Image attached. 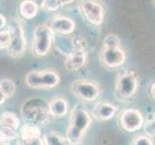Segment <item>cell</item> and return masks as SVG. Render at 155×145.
I'll list each match as a JSON object with an SVG mask.
<instances>
[{
  "label": "cell",
  "mask_w": 155,
  "mask_h": 145,
  "mask_svg": "<svg viewBox=\"0 0 155 145\" xmlns=\"http://www.w3.org/2000/svg\"><path fill=\"white\" fill-rule=\"evenodd\" d=\"M25 83L33 89L49 90L58 86L61 81V77L57 71L53 69L33 70L26 74Z\"/></svg>",
  "instance_id": "cell-3"
},
{
  "label": "cell",
  "mask_w": 155,
  "mask_h": 145,
  "mask_svg": "<svg viewBox=\"0 0 155 145\" xmlns=\"http://www.w3.org/2000/svg\"><path fill=\"white\" fill-rule=\"evenodd\" d=\"M78 10L83 19L90 24L99 26L105 19V9L102 4L94 0H83L78 2Z\"/></svg>",
  "instance_id": "cell-8"
},
{
  "label": "cell",
  "mask_w": 155,
  "mask_h": 145,
  "mask_svg": "<svg viewBox=\"0 0 155 145\" xmlns=\"http://www.w3.org/2000/svg\"><path fill=\"white\" fill-rule=\"evenodd\" d=\"M34 137H41V131L40 127L28 124V123H24L22 126H20L18 132V138L27 139Z\"/></svg>",
  "instance_id": "cell-18"
},
{
  "label": "cell",
  "mask_w": 155,
  "mask_h": 145,
  "mask_svg": "<svg viewBox=\"0 0 155 145\" xmlns=\"http://www.w3.org/2000/svg\"><path fill=\"white\" fill-rule=\"evenodd\" d=\"M88 60L87 50H71L66 57L65 66L68 71H78L86 65Z\"/></svg>",
  "instance_id": "cell-13"
},
{
  "label": "cell",
  "mask_w": 155,
  "mask_h": 145,
  "mask_svg": "<svg viewBox=\"0 0 155 145\" xmlns=\"http://www.w3.org/2000/svg\"><path fill=\"white\" fill-rule=\"evenodd\" d=\"M71 3H73L72 0H66V1H63V0H60L59 1V4H60V6H65V5H68Z\"/></svg>",
  "instance_id": "cell-31"
},
{
  "label": "cell",
  "mask_w": 155,
  "mask_h": 145,
  "mask_svg": "<svg viewBox=\"0 0 155 145\" xmlns=\"http://www.w3.org/2000/svg\"><path fill=\"white\" fill-rule=\"evenodd\" d=\"M138 86L137 74L131 70H126L117 74L115 82V94L120 101H129L136 95Z\"/></svg>",
  "instance_id": "cell-5"
},
{
  "label": "cell",
  "mask_w": 155,
  "mask_h": 145,
  "mask_svg": "<svg viewBox=\"0 0 155 145\" xmlns=\"http://www.w3.org/2000/svg\"><path fill=\"white\" fill-rule=\"evenodd\" d=\"M120 125L127 133H135L140 131L143 126L145 117L136 109H126L120 114Z\"/></svg>",
  "instance_id": "cell-9"
},
{
  "label": "cell",
  "mask_w": 155,
  "mask_h": 145,
  "mask_svg": "<svg viewBox=\"0 0 155 145\" xmlns=\"http://www.w3.org/2000/svg\"><path fill=\"white\" fill-rule=\"evenodd\" d=\"M21 116L24 123L35 126H45L52 121V116L49 114L47 104L41 99H28L21 106Z\"/></svg>",
  "instance_id": "cell-2"
},
{
  "label": "cell",
  "mask_w": 155,
  "mask_h": 145,
  "mask_svg": "<svg viewBox=\"0 0 155 145\" xmlns=\"http://www.w3.org/2000/svg\"><path fill=\"white\" fill-rule=\"evenodd\" d=\"M103 47H120V39L116 34H108L103 39Z\"/></svg>",
  "instance_id": "cell-22"
},
{
  "label": "cell",
  "mask_w": 155,
  "mask_h": 145,
  "mask_svg": "<svg viewBox=\"0 0 155 145\" xmlns=\"http://www.w3.org/2000/svg\"><path fill=\"white\" fill-rule=\"evenodd\" d=\"M7 27V19L3 15L0 14V31Z\"/></svg>",
  "instance_id": "cell-28"
},
{
  "label": "cell",
  "mask_w": 155,
  "mask_h": 145,
  "mask_svg": "<svg viewBox=\"0 0 155 145\" xmlns=\"http://www.w3.org/2000/svg\"><path fill=\"white\" fill-rule=\"evenodd\" d=\"M20 126H21V120L15 112L5 111L0 114V127L10 128L18 132Z\"/></svg>",
  "instance_id": "cell-16"
},
{
  "label": "cell",
  "mask_w": 155,
  "mask_h": 145,
  "mask_svg": "<svg viewBox=\"0 0 155 145\" xmlns=\"http://www.w3.org/2000/svg\"><path fill=\"white\" fill-rule=\"evenodd\" d=\"M18 145H45L41 137H34L27 139L18 138Z\"/></svg>",
  "instance_id": "cell-27"
},
{
  "label": "cell",
  "mask_w": 155,
  "mask_h": 145,
  "mask_svg": "<svg viewBox=\"0 0 155 145\" xmlns=\"http://www.w3.org/2000/svg\"><path fill=\"white\" fill-rule=\"evenodd\" d=\"M41 138L45 145H71L66 136L56 131L45 133Z\"/></svg>",
  "instance_id": "cell-17"
},
{
  "label": "cell",
  "mask_w": 155,
  "mask_h": 145,
  "mask_svg": "<svg viewBox=\"0 0 155 145\" xmlns=\"http://www.w3.org/2000/svg\"><path fill=\"white\" fill-rule=\"evenodd\" d=\"M87 41L82 36H74L71 39V46L73 50H86Z\"/></svg>",
  "instance_id": "cell-24"
},
{
  "label": "cell",
  "mask_w": 155,
  "mask_h": 145,
  "mask_svg": "<svg viewBox=\"0 0 155 145\" xmlns=\"http://www.w3.org/2000/svg\"><path fill=\"white\" fill-rule=\"evenodd\" d=\"M11 40L8 47V54L14 59L22 57L27 50V42L25 38L24 26L19 18H13L8 25Z\"/></svg>",
  "instance_id": "cell-4"
},
{
  "label": "cell",
  "mask_w": 155,
  "mask_h": 145,
  "mask_svg": "<svg viewBox=\"0 0 155 145\" xmlns=\"http://www.w3.org/2000/svg\"><path fill=\"white\" fill-rule=\"evenodd\" d=\"M0 90L8 100L15 95L17 91V84L10 78H2L0 80Z\"/></svg>",
  "instance_id": "cell-19"
},
{
  "label": "cell",
  "mask_w": 155,
  "mask_h": 145,
  "mask_svg": "<svg viewBox=\"0 0 155 145\" xmlns=\"http://www.w3.org/2000/svg\"><path fill=\"white\" fill-rule=\"evenodd\" d=\"M131 145H154V142L152 138L146 136L145 133H141L133 138Z\"/></svg>",
  "instance_id": "cell-25"
},
{
  "label": "cell",
  "mask_w": 155,
  "mask_h": 145,
  "mask_svg": "<svg viewBox=\"0 0 155 145\" xmlns=\"http://www.w3.org/2000/svg\"><path fill=\"white\" fill-rule=\"evenodd\" d=\"M10 40H11L10 30L7 26L6 28L0 31V50H7L10 45Z\"/></svg>",
  "instance_id": "cell-23"
},
{
  "label": "cell",
  "mask_w": 155,
  "mask_h": 145,
  "mask_svg": "<svg viewBox=\"0 0 155 145\" xmlns=\"http://www.w3.org/2000/svg\"><path fill=\"white\" fill-rule=\"evenodd\" d=\"M71 90L76 98L87 103L97 100L101 93L100 85L97 82L84 78L74 80L71 85Z\"/></svg>",
  "instance_id": "cell-7"
},
{
  "label": "cell",
  "mask_w": 155,
  "mask_h": 145,
  "mask_svg": "<svg viewBox=\"0 0 155 145\" xmlns=\"http://www.w3.org/2000/svg\"><path fill=\"white\" fill-rule=\"evenodd\" d=\"M53 33L59 35H71L76 28V23L71 18L65 16H54L52 17L49 23L47 24Z\"/></svg>",
  "instance_id": "cell-11"
},
{
  "label": "cell",
  "mask_w": 155,
  "mask_h": 145,
  "mask_svg": "<svg viewBox=\"0 0 155 145\" xmlns=\"http://www.w3.org/2000/svg\"><path fill=\"white\" fill-rule=\"evenodd\" d=\"M92 123L93 118L84 106H74L69 116L66 136L69 143L71 145H79L81 143Z\"/></svg>",
  "instance_id": "cell-1"
},
{
  "label": "cell",
  "mask_w": 155,
  "mask_h": 145,
  "mask_svg": "<svg viewBox=\"0 0 155 145\" xmlns=\"http://www.w3.org/2000/svg\"><path fill=\"white\" fill-rule=\"evenodd\" d=\"M99 60L106 68H120L126 61V53L121 47H102L99 53Z\"/></svg>",
  "instance_id": "cell-10"
},
{
  "label": "cell",
  "mask_w": 155,
  "mask_h": 145,
  "mask_svg": "<svg viewBox=\"0 0 155 145\" xmlns=\"http://www.w3.org/2000/svg\"><path fill=\"white\" fill-rule=\"evenodd\" d=\"M154 88H155V83H154V81H151L150 85H149V88H148V94H149V96H150V98L153 100H154V97H155Z\"/></svg>",
  "instance_id": "cell-29"
},
{
  "label": "cell",
  "mask_w": 155,
  "mask_h": 145,
  "mask_svg": "<svg viewBox=\"0 0 155 145\" xmlns=\"http://www.w3.org/2000/svg\"><path fill=\"white\" fill-rule=\"evenodd\" d=\"M47 109H48L49 114L52 118H61L68 114V103L64 97L57 96L55 98L50 100L47 104Z\"/></svg>",
  "instance_id": "cell-14"
},
{
  "label": "cell",
  "mask_w": 155,
  "mask_h": 145,
  "mask_svg": "<svg viewBox=\"0 0 155 145\" xmlns=\"http://www.w3.org/2000/svg\"><path fill=\"white\" fill-rule=\"evenodd\" d=\"M117 112H119V107L114 104L108 103V102H99L94 106L90 114L95 120L105 122L113 119Z\"/></svg>",
  "instance_id": "cell-12"
},
{
  "label": "cell",
  "mask_w": 155,
  "mask_h": 145,
  "mask_svg": "<svg viewBox=\"0 0 155 145\" xmlns=\"http://www.w3.org/2000/svg\"><path fill=\"white\" fill-rule=\"evenodd\" d=\"M155 120H154V112L149 113L147 117V119L143 122V131H145V135L149 136L150 138L154 137V133H155Z\"/></svg>",
  "instance_id": "cell-21"
},
{
  "label": "cell",
  "mask_w": 155,
  "mask_h": 145,
  "mask_svg": "<svg viewBox=\"0 0 155 145\" xmlns=\"http://www.w3.org/2000/svg\"><path fill=\"white\" fill-rule=\"evenodd\" d=\"M32 43V52L39 57H44L49 53L54 42V33L47 24H40L34 29Z\"/></svg>",
  "instance_id": "cell-6"
},
{
  "label": "cell",
  "mask_w": 155,
  "mask_h": 145,
  "mask_svg": "<svg viewBox=\"0 0 155 145\" xmlns=\"http://www.w3.org/2000/svg\"><path fill=\"white\" fill-rule=\"evenodd\" d=\"M41 6L46 12H56L61 7L57 0H44L41 1Z\"/></svg>",
  "instance_id": "cell-26"
},
{
  "label": "cell",
  "mask_w": 155,
  "mask_h": 145,
  "mask_svg": "<svg viewBox=\"0 0 155 145\" xmlns=\"http://www.w3.org/2000/svg\"><path fill=\"white\" fill-rule=\"evenodd\" d=\"M18 138V132L13 129L0 127V145H9L11 141Z\"/></svg>",
  "instance_id": "cell-20"
},
{
  "label": "cell",
  "mask_w": 155,
  "mask_h": 145,
  "mask_svg": "<svg viewBox=\"0 0 155 145\" xmlns=\"http://www.w3.org/2000/svg\"><path fill=\"white\" fill-rule=\"evenodd\" d=\"M19 13L24 19H33L39 13V5L33 0H24L19 5Z\"/></svg>",
  "instance_id": "cell-15"
},
{
  "label": "cell",
  "mask_w": 155,
  "mask_h": 145,
  "mask_svg": "<svg viewBox=\"0 0 155 145\" xmlns=\"http://www.w3.org/2000/svg\"><path fill=\"white\" fill-rule=\"evenodd\" d=\"M6 101H7L6 97L4 96V94L1 92V90H0V105H2Z\"/></svg>",
  "instance_id": "cell-30"
}]
</instances>
